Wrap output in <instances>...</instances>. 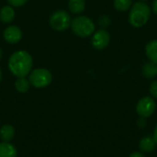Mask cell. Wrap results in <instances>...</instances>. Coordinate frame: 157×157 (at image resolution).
Wrapping results in <instances>:
<instances>
[{
    "mask_svg": "<svg viewBox=\"0 0 157 157\" xmlns=\"http://www.w3.org/2000/svg\"><path fill=\"white\" fill-rule=\"evenodd\" d=\"M152 8H153V11L157 15V0H154V1H153Z\"/></svg>",
    "mask_w": 157,
    "mask_h": 157,
    "instance_id": "obj_22",
    "label": "cell"
},
{
    "mask_svg": "<svg viewBox=\"0 0 157 157\" xmlns=\"http://www.w3.org/2000/svg\"><path fill=\"white\" fill-rule=\"evenodd\" d=\"M142 73L146 78L155 77L157 75V63H155L151 61L146 63L142 68Z\"/></svg>",
    "mask_w": 157,
    "mask_h": 157,
    "instance_id": "obj_15",
    "label": "cell"
},
{
    "mask_svg": "<svg viewBox=\"0 0 157 157\" xmlns=\"http://www.w3.org/2000/svg\"><path fill=\"white\" fill-rule=\"evenodd\" d=\"M156 143L151 136H145L141 139L139 143V148L142 153H151L155 149Z\"/></svg>",
    "mask_w": 157,
    "mask_h": 157,
    "instance_id": "obj_11",
    "label": "cell"
},
{
    "mask_svg": "<svg viewBox=\"0 0 157 157\" xmlns=\"http://www.w3.org/2000/svg\"><path fill=\"white\" fill-rule=\"evenodd\" d=\"M16 17V11L13 6L10 5L4 6L0 9V21L4 24L11 23Z\"/></svg>",
    "mask_w": 157,
    "mask_h": 157,
    "instance_id": "obj_9",
    "label": "cell"
},
{
    "mask_svg": "<svg viewBox=\"0 0 157 157\" xmlns=\"http://www.w3.org/2000/svg\"><path fill=\"white\" fill-rule=\"evenodd\" d=\"M1 57H2V49L0 48V59H1Z\"/></svg>",
    "mask_w": 157,
    "mask_h": 157,
    "instance_id": "obj_25",
    "label": "cell"
},
{
    "mask_svg": "<svg viewBox=\"0 0 157 157\" xmlns=\"http://www.w3.org/2000/svg\"><path fill=\"white\" fill-rule=\"evenodd\" d=\"M109 41H110V35L109 31H107L105 29H100L95 31L92 35L91 43L96 50L98 51L104 50L109 46Z\"/></svg>",
    "mask_w": 157,
    "mask_h": 157,
    "instance_id": "obj_7",
    "label": "cell"
},
{
    "mask_svg": "<svg viewBox=\"0 0 157 157\" xmlns=\"http://www.w3.org/2000/svg\"><path fill=\"white\" fill-rule=\"evenodd\" d=\"M71 16L63 9H58L52 12L49 18V24L51 28L56 31H64L71 25Z\"/></svg>",
    "mask_w": 157,
    "mask_h": 157,
    "instance_id": "obj_5",
    "label": "cell"
},
{
    "mask_svg": "<svg viewBox=\"0 0 157 157\" xmlns=\"http://www.w3.org/2000/svg\"><path fill=\"white\" fill-rule=\"evenodd\" d=\"M1 80H2V70L0 68V82H1Z\"/></svg>",
    "mask_w": 157,
    "mask_h": 157,
    "instance_id": "obj_24",
    "label": "cell"
},
{
    "mask_svg": "<svg viewBox=\"0 0 157 157\" xmlns=\"http://www.w3.org/2000/svg\"><path fill=\"white\" fill-rule=\"evenodd\" d=\"M141 1H143V2H144V1H147V0H141Z\"/></svg>",
    "mask_w": 157,
    "mask_h": 157,
    "instance_id": "obj_26",
    "label": "cell"
},
{
    "mask_svg": "<svg viewBox=\"0 0 157 157\" xmlns=\"http://www.w3.org/2000/svg\"><path fill=\"white\" fill-rule=\"evenodd\" d=\"M153 138H154V140L155 141V143H156V144H157V124H156V126H155V131H154Z\"/></svg>",
    "mask_w": 157,
    "mask_h": 157,
    "instance_id": "obj_23",
    "label": "cell"
},
{
    "mask_svg": "<svg viewBox=\"0 0 157 157\" xmlns=\"http://www.w3.org/2000/svg\"><path fill=\"white\" fill-rule=\"evenodd\" d=\"M149 91H150V93H151V96H152L154 98H156L157 99V80L156 81H154V82L150 85Z\"/></svg>",
    "mask_w": 157,
    "mask_h": 157,
    "instance_id": "obj_20",
    "label": "cell"
},
{
    "mask_svg": "<svg viewBox=\"0 0 157 157\" xmlns=\"http://www.w3.org/2000/svg\"><path fill=\"white\" fill-rule=\"evenodd\" d=\"M70 28L74 34L81 38H87L96 31V25L93 20L86 16H77L71 21Z\"/></svg>",
    "mask_w": 157,
    "mask_h": 157,
    "instance_id": "obj_3",
    "label": "cell"
},
{
    "mask_svg": "<svg viewBox=\"0 0 157 157\" xmlns=\"http://www.w3.org/2000/svg\"><path fill=\"white\" fill-rule=\"evenodd\" d=\"M28 79L30 86H32L33 87L44 88L52 84V75L51 71L46 68H36L34 70H31Z\"/></svg>",
    "mask_w": 157,
    "mask_h": 157,
    "instance_id": "obj_4",
    "label": "cell"
},
{
    "mask_svg": "<svg viewBox=\"0 0 157 157\" xmlns=\"http://www.w3.org/2000/svg\"><path fill=\"white\" fill-rule=\"evenodd\" d=\"M7 66L10 73L17 78L27 77L32 70V56L25 50H18L9 56Z\"/></svg>",
    "mask_w": 157,
    "mask_h": 157,
    "instance_id": "obj_1",
    "label": "cell"
},
{
    "mask_svg": "<svg viewBox=\"0 0 157 157\" xmlns=\"http://www.w3.org/2000/svg\"><path fill=\"white\" fill-rule=\"evenodd\" d=\"M155 108L156 103L152 97H144L136 105V112L141 118L146 119L154 114Z\"/></svg>",
    "mask_w": 157,
    "mask_h": 157,
    "instance_id": "obj_6",
    "label": "cell"
},
{
    "mask_svg": "<svg viewBox=\"0 0 157 157\" xmlns=\"http://www.w3.org/2000/svg\"><path fill=\"white\" fill-rule=\"evenodd\" d=\"M15 88L17 92L19 93H27L29 90L30 87V84L28 78L26 77H18L17 78V80L15 81Z\"/></svg>",
    "mask_w": 157,
    "mask_h": 157,
    "instance_id": "obj_16",
    "label": "cell"
},
{
    "mask_svg": "<svg viewBox=\"0 0 157 157\" xmlns=\"http://www.w3.org/2000/svg\"><path fill=\"white\" fill-rule=\"evenodd\" d=\"M17 150L10 143L1 142L0 143V157H17Z\"/></svg>",
    "mask_w": 157,
    "mask_h": 157,
    "instance_id": "obj_10",
    "label": "cell"
},
{
    "mask_svg": "<svg viewBox=\"0 0 157 157\" xmlns=\"http://www.w3.org/2000/svg\"><path fill=\"white\" fill-rule=\"evenodd\" d=\"M68 8L72 14H81L86 8V1L85 0H69L68 1Z\"/></svg>",
    "mask_w": 157,
    "mask_h": 157,
    "instance_id": "obj_14",
    "label": "cell"
},
{
    "mask_svg": "<svg viewBox=\"0 0 157 157\" xmlns=\"http://www.w3.org/2000/svg\"><path fill=\"white\" fill-rule=\"evenodd\" d=\"M15 137V128L10 124H5L0 128V139L2 142L10 143Z\"/></svg>",
    "mask_w": 157,
    "mask_h": 157,
    "instance_id": "obj_12",
    "label": "cell"
},
{
    "mask_svg": "<svg viewBox=\"0 0 157 157\" xmlns=\"http://www.w3.org/2000/svg\"><path fill=\"white\" fill-rule=\"evenodd\" d=\"M3 38L8 44H17L22 39V30L16 25L8 26L3 32Z\"/></svg>",
    "mask_w": 157,
    "mask_h": 157,
    "instance_id": "obj_8",
    "label": "cell"
},
{
    "mask_svg": "<svg viewBox=\"0 0 157 157\" xmlns=\"http://www.w3.org/2000/svg\"><path fill=\"white\" fill-rule=\"evenodd\" d=\"M145 53L151 62L157 63V40H153L146 44Z\"/></svg>",
    "mask_w": 157,
    "mask_h": 157,
    "instance_id": "obj_13",
    "label": "cell"
},
{
    "mask_svg": "<svg viewBox=\"0 0 157 157\" xmlns=\"http://www.w3.org/2000/svg\"><path fill=\"white\" fill-rule=\"evenodd\" d=\"M150 16H151L150 6L146 3L143 1H139L134 3L130 8L128 19L132 27L142 28L149 21Z\"/></svg>",
    "mask_w": 157,
    "mask_h": 157,
    "instance_id": "obj_2",
    "label": "cell"
},
{
    "mask_svg": "<svg viewBox=\"0 0 157 157\" xmlns=\"http://www.w3.org/2000/svg\"><path fill=\"white\" fill-rule=\"evenodd\" d=\"M114 8L118 11L124 12L129 10L132 6V0H114L113 2Z\"/></svg>",
    "mask_w": 157,
    "mask_h": 157,
    "instance_id": "obj_17",
    "label": "cell"
},
{
    "mask_svg": "<svg viewBox=\"0 0 157 157\" xmlns=\"http://www.w3.org/2000/svg\"><path fill=\"white\" fill-rule=\"evenodd\" d=\"M129 157H145V155H144V153L142 152H138V151H135V152H132L130 156Z\"/></svg>",
    "mask_w": 157,
    "mask_h": 157,
    "instance_id": "obj_21",
    "label": "cell"
},
{
    "mask_svg": "<svg viewBox=\"0 0 157 157\" xmlns=\"http://www.w3.org/2000/svg\"><path fill=\"white\" fill-rule=\"evenodd\" d=\"M110 22H111V20H110L109 17L107 16V15H103V16H101V17L98 18V25H99L102 29H105V28L109 27V24H110Z\"/></svg>",
    "mask_w": 157,
    "mask_h": 157,
    "instance_id": "obj_18",
    "label": "cell"
},
{
    "mask_svg": "<svg viewBox=\"0 0 157 157\" xmlns=\"http://www.w3.org/2000/svg\"><path fill=\"white\" fill-rule=\"evenodd\" d=\"M29 0H7L8 4L13 7H20L24 6Z\"/></svg>",
    "mask_w": 157,
    "mask_h": 157,
    "instance_id": "obj_19",
    "label": "cell"
}]
</instances>
